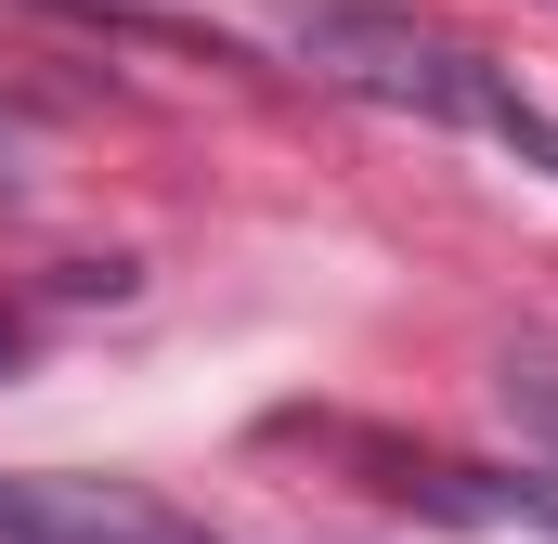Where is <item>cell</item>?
<instances>
[{"label": "cell", "mask_w": 558, "mask_h": 544, "mask_svg": "<svg viewBox=\"0 0 558 544\" xmlns=\"http://www.w3.org/2000/svg\"><path fill=\"white\" fill-rule=\"evenodd\" d=\"M13 363H26V324H13V311H0V376H13Z\"/></svg>", "instance_id": "cell-6"}, {"label": "cell", "mask_w": 558, "mask_h": 544, "mask_svg": "<svg viewBox=\"0 0 558 544\" xmlns=\"http://www.w3.org/2000/svg\"><path fill=\"white\" fill-rule=\"evenodd\" d=\"M299 65H312L325 91H351V104L428 118V131H481L494 143L520 118L507 65H481L454 26H416V13H390V0H312V13H299Z\"/></svg>", "instance_id": "cell-1"}, {"label": "cell", "mask_w": 558, "mask_h": 544, "mask_svg": "<svg viewBox=\"0 0 558 544\" xmlns=\"http://www.w3.org/2000/svg\"><path fill=\"white\" fill-rule=\"evenodd\" d=\"M494 415H507V441L533 454V480H558V350H507V363H494Z\"/></svg>", "instance_id": "cell-4"}, {"label": "cell", "mask_w": 558, "mask_h": 544, "mask_svg": "<svg viewBox=\"0 0 558 544\" xmlns=\"http://www.w3.org/2000/svg\"><path fill=\"white\" fill-rule=\"evenodd\" d=\"M0 544H208L131 480H0Z\"/></svg>", "instance_id": "cell-2"}, {"label": "cell", "mask_w": 558, "mask_h": 544, "mask_svg": "<svg viewBox=\"0 0 558 544\" xmlns=\"http://www.w3.org/2000/svg\"><path fill=\"white\" fill-rule=\"evenodd\" d=\"M494 143H507L520 169H558V118H546V104H533V91H520V118H507V131H494Z\"/></svg>", "instance_id": "cell-5"}, {"label": "cell", "mask_w": 558, "mask_h": 544, "mask_svg": "<svg viewBox=\"0 0 558 544\" xmlns=\"http://www.w3.org/2000/svg\"><path fill=\"white\" fill-rule=\"evenodd\" d=\"M0 182H13V169H0Z\"/></svg>", "instance_id": "cell-7"}, {"label": "cell", "mask_w": 558, "mask_h": 544, "mask_svg": "<svg viewBox=\"0 0 558 544\" xmlns=\"http://www.w3.org/2000/svg\"><path fill=\"white\" fill-rule=\"evenodd\" d=\"M390 493L416 519H454V532H546L558 544V480H494V467H390Z\"/></svg>", "instance_id": "cell-3"}]
</instances>
